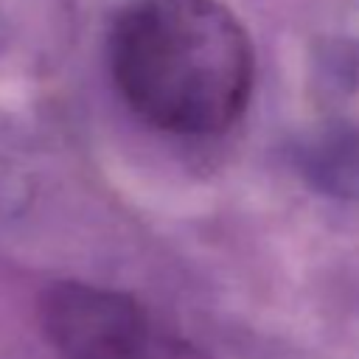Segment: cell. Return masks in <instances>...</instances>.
<instances>
[{
	"instance_id": "obj_1",
	"label": "cell",
	"mask_w": 359,
	"mask_h": 359,
	"mask_svg": "<svg viewBox=\"0 0 359 359\" xmlns=\"http://www.w3.org/2000/svg\"><path fill=\"white\" fill-rule=\"evenodd\" d=\"M123 104L151 129L208 137L230 129L255 84V48L222 0H132L107 39Z\"/></svg>"
},
{
	"instance_id": "obj_2",
	"label": "cell",
	"mask_w": 359,
	"mask_h": 359,
	"mask_svg": "<svg viewBox=\"0 0 359 359\" xmlns=\"http://www.w3.org/2000/svg\"><path fill=\"white\" fill-rule=\"evenodd\" d=\"M39 320L59 359H208L132 294L81 280L48 286Z\"/></svg>"
}]
</instances>
